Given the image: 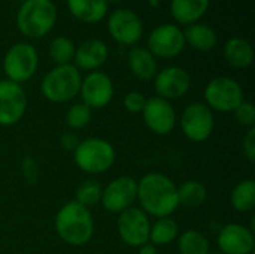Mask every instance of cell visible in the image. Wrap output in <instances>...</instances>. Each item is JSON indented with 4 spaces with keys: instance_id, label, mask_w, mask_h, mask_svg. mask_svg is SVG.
Here are the masks:
<instances>
[{
    "instance_id": "1",
    "label": "cell",
    "mask_w": 255,
    "mask_h": 254,
    "mask_svg": "<svg viewBox=\"0 0 255 254\" xmlns=\"http://www.w3.org/2000/svg\"><path fill=\"white\" fill-rule=\"evenodd\" d=\"M137 201L146 216L169 217L179 207L178 187L167 175L151 172L137 181Z\"/></svg>"
},
{
    "instance_id": "2",
    "label": "cell",
    "mask_w": 255,
    "mask_h": 254,
    "mask_svg": "<svg viewBox=\"0 0 255 254\" xmlns=\"http://www.w3.org/2000/svg\"><path fill=\"white\" fill-rule=\"evenodd\" d=\"M55 232L66 244L82 247L88 244L94 235V220L88 208L76 201L64 204L55 216Z\"/></svg>"
},
{
    "instance_id": "3",
    "label": "cell",
    "mask_w": 255,
    "mask_h": 254,
    "mask_svg": "<svg viewBox=\"0 0 255 254\" xmlns=\"http://www.w3.org/2000/svg\"><path fill=\"white\" fill-rule=\"evenodd\" d=\"M57 6L52 0H24L15 16L22 36L28 39L45 37L57 22Z\"/></svg>"
},
{
    "instance_id": "4",
    "label": "cell",
    "mask_w": 255,
    "mask_h": 254,
    "mask_svg": "<svg viewBox=\"0 0 255 254\" xmlns=\"http://www.w3.org/2000/svg\"><path fill=\"white\" fill-rule=\"evenodd\" d=\"M82 76L75 64H60L52 67L40 82L43 97L52 103H64L75 99L81 90Z\"/></svg>"
},
{
    "instance_id": "5",
    "label": "cell",
    "mask_w": 255,
    "mask_h": 254,
    "mask_svg": "<svg viewBox=\"0 0 255 254\" xmlns=\"http://www.w3.org/2000/svg\"><path fill=\"white\" fill-rule=\"evenodd\" d=\"M76 166L85 174H105L115 163L112 144L102 138H88L78 144L73 151Z\"/></svg>"
},
{
    "instance_id": "6",
    "label": "cell",
    "mask_w": 255,
    "mask_h": 254,
    "mask_svg": "<svg viewBox=\"0 0 255 254\" xmlns=\"http://www.w3.org/2000/svg\"><path fill=\"white\" fill-rule=\"evenodd\" d=\"M39 66V54L31 43H13L4 54L3 70L9 81L22 84L31 79Z\"/></svg>"
},
{
    "instance_id": "7",
    "label": "cell",
    "mask_w": 255,
    "mask_h": 254,
    "mask_svg": "<svg viewBox=\"0 0 255 254\" xmlns=\"http://www.w3.org/2000/svg\"><path fill=\"white\" fill-rule=\"evenodd\" d=\"M209 109L218 112H233L245 99L241 84L230 76L212 78L203 91Z\"/></svg>"
},
{
    "instance_id": "8",
    "label": "cell",
    "mask_w": 255,
    "mask_h": 254,
    "mask_svg": "<svg viewBox=\"0 0 255 254\" xmlns=\"http://www.w3.org/2000/svg\"><path fill=\"white\" fill-rule=\"evenodd\" d=\"M106 27L111 37L124 46H134L143 34L140 16L130 7H117L106 18Z\"/></svg>"
},
{
    "instance_id": "9",
    "label": "cell",
    "mask_w": 255,
    "mask_h": 254,
    "mask_svg": "<svg viewBox=\"0 0 255 254\" xmlns=\"http://www.w3.org/2000/svg\"><path fill=\"white\" fill-rule=\"evenodd\" d=\"M184 31L179 25L166 22L154 27L148 36V51L157 58H175L185 49Z\"/></svg>"
},
{
    "instance_id": "10",
    "label": "cell",
    "mask_w": 255,
    "mask_h": 254,
    "mask_svg": "<svg viewBox=\"0 0 255 254\" xmlns=\"http://www.w3.org/2000/svg\"><path fill=\"white\" fill-rule=\"evenodd\" d=\"M215 118L206 103H190L181 115V129L193 142H205L214 132Z\"/></svg>"
},
{
    "instance_id": "11",
    "label": "cell",
    "mask_w": 255,
    "mask_h": 254,
    "mask_svg": "<svg viewBox=\"0 0 255 254\" xmlns=\"http://www.w3.org/2000/svg\"><path fill=\"white\" fill-rule=\"evenodd\" d=\"M118 235L128 247H140L149 243L151 222L140 208H128L118 217Z\"/></svg>"
},
{
    "instance_id": "12",
    "label": "cell",
    "mask_w": 255,
    "mask_h": 254,
    "mask_svg": "<svg viewBox=\"0 0 255 254\" xmlns=\"http://www.w3.org/2000/svg\"><path fill=\"white\" fill-rule=\"evenodd\" d=\"M27 94L21 84L9 79L0 81V126L10 127L25 114Z\"/></svg>"
},
{
    "instance_id": "13",
    "label": "cell",
    "mask_w": 255,
    "mask_h": 254,
    "mask_svg": "<svg viewBox=\"0 0 255 254\" xmlns=\"http://www.w3.org/2000/svg\"><path fill=\"white\" fill-rule=\"evenodd\" d=\"M137 201V181L131 177H118L111 181L102 193V205L106 211L121 214Z\"/></svg>"
},
{
    "instance_id": "14",
    "label": "cell",
    "mask_w": 255,
    "mask_h": 254,
    "mask_svg": "<svg viewBox=\"0 0 255 254\" xmlns=\"http://www.w3.org/2000/svg\"><path fill=\"white\" fill-rule=\"evenodd\" d=\"M79 94L82 103L90 109H102L108 106L114 97V82L105 72H88V75L82 78Z\"/></svg>"
},
{
    "instance_id": "15",
    "label": "cell",
    "mask_w": 255,
    "mask_h": 254,
    "mask_svg": "<svg viewBox=\"0 0 255 254\" xmlns=\"http://www.w3.org/2000/svg\"><path fill=\"white\" fill-rule=\"evenodd\" d=\"M191 87L190 73L179 66H167L154 76V90L158 97L178 100L184 97Z\"/></svg>"
},
{
    "instance_id": "16",
    "label": "cell",
    "mask_w": 255,
    "mask_h": 254,
    "mask_svg": "<svg viewBox=\"0 0 255 254\" xmlns=\"http://www.w3.org/2000/svg\"><path fill=\"white\" fill-rule=\"evenodd\" d=\"M146 127L155 135H169L176 126V112L172 103L158 96L146 99L142 109Z\"/></svg>"
},
{
    "instance_id": "17",
    "label": "cell",
    "mask_w": 255,
    "mask_h": 254,
    "mask_svg": "<svg viewBox=\"0 0 255 254\" xmlns=\"http://www.w3.org/2000/svg\"><path fill=\"white\" fill-rule=\"evenodd\" d=\"M217 244L220 253L223 254H253L255 247L254 232L244 225L230 223L220 231Z\"/></svg>"
},
{
    "instance_id": "18",
    "label": "cell",
    "mask_w": 255,
    "mask_h": 254,
    "mask_svg": "<svg viewBox=\"0 0 255 254\" xmlns=\"http://www.w3.org/2000/svg\"><path fill=\"white\" fill-rule=\"evenodd\" d=\"M109 57L108 45L100 39H87L76 46L75 51V66L81 70L94 72L106 63Z\"/></svg>"
},
{
    "instance_id": "19",
    "label": "cell",
    "mask_w": 255,
    "mask_h": 254,
    "mask_svg": "<svg viewBox=\"0 0 255 254\" xmlns=\"http://www.w3.org/2000/svg\"><path fill=\"white\" fill-rule=\"evenodd\" d=\"M73 18L85 24H97L108 16L109 3L106 0H66Z\"/></svg>"
},
{
    "instance_id": "20",
    "label": "cell",
    "mask_w": 255,
    "mask_h": 254,
    "mask_svg": "<svg viewBox=\"0 0 255 254\" xmlns=\"http://www.w3.org/2000/svg\"><path fill=\"white\" fill-rule=\"evenodd\" d=\"M211 0H170V13L181 25L199 22L209 10Z\"/></svg>"
},
{
    "instance_id": "21",
    "label": "cell",
    "mask_w": 255,
    "mask_h": 254,
    "mask_svg": "<svg viewBox=\"0 0 255 254\" xmlns=\"http://www.w3.org/2000/svg\"><path fill=\"white\" fill-rule=\"evenodd\" d=\"M224 58L235 69H248L254 63V48L245 37H230L223 48Z\"/></svg>"
},
{
    "instance_id": "22",
    "label": "cell",
    "mask_w": 255,
    "mask_h": 254,
    "mask_svg": "<svg viewBox=\"0 0 255 254\" xmlns=\"http://www.w3.org/2000/svg\"><path fill=\"white\" fill-rule=\"evenodd\" d=\"M127 64L133 76L140 81H151L158 72L157 58L143 46H131L127 55Z\"/></svg>"
},
{
    "instance_id": "23",
    "label": "cell",
    "mask_w": 255,
    "mask_h": 254,
    "mask_svg": "<svg viewBox=\"0 0 255 254\" xmlns=\"http://www.w3.org/2000/svg\"><path fill=\"white\" fill-rule=\"evenodd\" d=\"M184 31L185 43L190 45L193 49L200 52H209L218 45V33L214 27L196 22L191 25H187Z\"/></svg>"
},
{
    "instance_id": "24",
    "label": "cell",
    "mask_w": 255,
    "mask_h": 254,
    "mask_svg": "<svg viewBox=\"0 0 255 254\" xmlns=\"http://www.w3.org/2000/svg\"><path fill=\"white\" fill-rule=\"evenodd\" d=\"M208 199V189L203 183L190 180L178 187V204L185 208H199Z\"/></svg>"
},
{
    "instance_id": "25",
    "label": "cell",
    "mask_w": 255,
    "mask_h": 254,
    "mask_svg": "<svg viewBox=\"0 0 255 254\" xmlns=\"http://www.w3.org/2000/svg\"><path fill=\"white\" fill-rule=\"evenodd\" d=\"M232 207L239 213H251L255 208V183L254 180L241 181L230 195Z\"/></svg>"
},
{
    "instance_id": "26",
    "label": "cell",
    "mask_w": 255,
    "mask_h": 254,
    "mask_svg": "<svg viewBox=\"0 0 255 254\" xmlns=\"http://www.w3.org/2000/svg\"><path fill=\"white\" fill-rule=\"evenodd\" d=\"M179 232L178 223L170 219V217H163V219H157V222L154 225H151V231H149V243L157 246H167L172 241L176 240Z\"/></svg>"
},
{
    "instance_id": "27",
    "label": "cell",
    "mask_w": 255,
    "mask_h": 254,
    "mask_svg": "<svg viewBox=\"0 0 255 254\" xmlns=\"http://www.w3.org/2000/svg\"><path fill=\"white\" fill-rule=\"evenodd\" d=\"M75 51H76V45L70 37L57 36L49 43L48 54L49 58L55 63V66H60V64H72Z\"/></svg>"
},
{
    "instance_id": "28",
    "label": "cell",
    "mask_w": 255,
    "mask_h": 254,
    "mask_svg": "<svg viewBox=\"0 0 255 254\" xmlns=\"http://www.w3.org/2000/svg\"><path fill=\"white\" fill-rule=\"evenodd\" d=\"M179 254H209L208 238L197 231H185L178 240Z\"/></svg>"
},
{
    "instance_id": "29",
    "label": "cell",
    "mask_w": 255,
    "mask_h": 254,
    "mask_svg": "<svg viewBox=\"0 0 255 254\" xmlns=\"http://www.w3.org/2000/svg\"><path fill=\"white\" fill-rule=\"evenodd\" d=\"M102 193H103V187L97 181L87 180L76 189V195L73 201L90 210L91 207H96L102 201Z\"/></svg>"
},
{
    "instance_id": "30",
    "label": "cell",
    "mask_w": 255,
    "mask_h": 254,
    "mask_svg": "<svg viewBox=\"0 0 255 254\" xmlns=\"http://www.w3.org/2000/svg\"><path fill=\"white\" fill-rule=\"evenodd\" d=\"M91 121V109L81 103L72 105L66 112V123L72 130H81L87 127Z\"/></svg>"
},
{
    "instance_id": "31",
    "label": "cell",
    "mask_w": 255,
    "mask_h": 254,
    "mask_svg": "<svg viewBox=\"0 0 255 254\" xmlns=\"http://www.w3.org/2000/svg\"><path fill=\"white\" fill-rule=\"evenodd\" d=\"M235 118L238 121V124L247 127V129H251L255 126V106L251 102H247L244 100L235 111Z\"/></svg>"
},
{
    "instance_id": "32",
    "label": "cell",
    "mask_w": 255,
    "mask_h": 254,
    "mask_svg": "<svg viewBox=\"0 0 255 254\" xmlns=\"http://www.w3.org/2000/svg\"><path fill=\"white\" fill-rule=\"evenodd\" d=\"M145 103H146V97L140 91H130L124 97V108L131 114H140Z\"/></svg>"
},
{
    "instance_id": "33",
    "label": "cell",
    "mask_w": 255,
    "mask_h": 254,
    "mask_svg": "<svg viewBox=\"0 0 255 254\" xmlns=\"http://www.w3.org/2000/svg\"><path fill=\"white\" fill-rule=\"evenodd\" d=\"M242 148H244V154L247 156V159L254 163L255 160V127L248 129L247 135L244 136L242 141Z\"/></svg>"
},
{
    "instance_id": "34",
    "label": "cell",
    "mask_w": 255,
    "mask_h": 254,
    "mask_svg": "<svg viewBox=\"0 0 255 254\" xmlns=\"http://www.w3.org/2000/svg\"><path fill=\"white\" fill-rule=\"evenodd\" d=\"M22 174L27 181L34 183L39 177V166L33 157H25L22 162Z\"/></svg>"
},
{
    "instance_id": "35",
    "label": "cell",
    "mask_w": 255,
    "mask_h": 254,
    "mask_svg": "<svg viewBox=\"0 0 255 254\" xmlns=\"http://www.w3.org/2000/svg\"><path fill=\"white\" fill-rule=\"evenodd\" d=\"M79 142H81V141L78 139V136H76L75 133H72V132H67V133H64V135L61 136V145H63V148H66L67 151H75Z\"/></svg>"
},
{
    "instance_id": "36",
    "label": "cell",
    "mask_w": 255,
    "mask_h": 254,
    "mask_svg": "<svg viewBox=\"0 0 255 254\" xmlns=\"http://www.w3.org/2000/svg\"><path fill=\"white\" fill-rule=\"evenodd\" d=\"M139 254H157V247L151 243H146L139 247Z\"/></svg>"
},
{
    "instance_id": "37",
    "label": "cell",
    "mask_w": 255,
    "mask_h": 254,
    "mask_svg": "<svg viewBox=\"0 0 255 254\" xmlns=\"http://www.w3.org/2000/svg\"><path fill=\"white\" fill-rule=\"evenodd\" d=\"M148 3H149L152 7H155V6H158V3H160V1H158V0H148Z\"/></svg>"
},
{
    "instance_id": "38",
    "label": "cell",
    "mask_w": 255,
    "mask_h": 254,
    "mask_svg": "<svg viewBox=\"0 0 255 254\" xmlns=\"http://www.w3.org/2000/svg\"><path fill=\"white\" fill-rule=\"evenodd\" d=\"M108 3H120L121 0H106Z\"/></svg>"
},
{
    "instance_id": "39",
    "label": "cell",
    "mask_w": 255,
    "mask_h": 254,
    "mask_svg": "<svg viewBox=\"0 0 255 254\" xmlns=\"http://www.w3.org/2000/svg\"><path fill=\"white\" fill-rule=\"evenodd\" d=\"M209 254H223V253H209Z\"/></svg>"
}]
</instances>
